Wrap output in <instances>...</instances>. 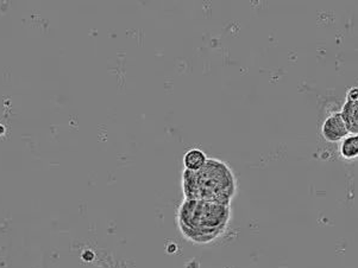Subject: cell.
I'll list each match as a JSON object with an SVG mask.
<instances>
[{
  "label": "cell",
  "mask_w": 358,
  "mask_h": 268,
  "mask_svg": "<svg viewBox=\"0 0 358 268\" xmlns=\"http://www.w3.org/2000/svg\"><path fill=\"white\" fill-rule=\"evenodd\" d=\"M341 117L343 121L345 124L346 130L349 134L358 133V101L352 100H346L344 106H343Z\"/></svg>",
  "instance_id": "4"
},
{
  "label": "cell",
  "mask_w": 358,
  "mask_h": 268,
  "mask_svg": "<svg viewBox=\"0 0 358 268\" xmlns=\"http://www.w3.org/2000/svg\"><path fill=\"white\" fill-rule=\"evenodd\" d=\"M357 87L350 88L346 95V100H352V101H358Z\"/></svg>",
  "instance_id": "7"
},
{
  "label": "cell",
  "mask_w": 358,
  "mask_h": 268,
  "mask_svg": "<svg viewBox=\"0 0 358 268\" xmlns=\"http://www.w3.org/2000/svg\"><path fill=\"white\" fill-rule=\"evenodd\" d=\"M322 132L325 140L330 142H341L349 134L346 130L345 124L341 117V113H334V114L327 117L322 124Z\"/></svg>",
  "instance_id": "3"
},
{
  "label": "cell",
  "mask_w": 358,
  "mask_h": 268,
  "mask_svg": "<svg viewBox=\"0 0 358 268\" xmlns=\"http://www.w3.org/2000/svg\"><path fill=\"white\" fill-rule=\"evenodd\" d=\"M341 154L345 159H355L358 156V135L348 134L341 140Z\"/></svg>",
  "instance_id": "6"
},
{
  "label": "cell",
  "mask_w": 358,
  "mask_h": 268,
  "mask_svg": "<svg viewBox=\"0 0 358 268\" xmlns=\"http://www.w3.org/2000/svg\"><path fill=\"white\" fill-rule=\"evenodd\" d=\"M206 161V154L199 149H191L183 156L185 169L189 170V171H198L201 169L205 165Z\"/></svg>",
  "instance_id": "5"
},
{
  "label": "cell",
  "mask_w": 358,
  "mask_h": 268,
  "mask_svg": "<svg viewBox=\"0 0 358 268\" xmlns=\"http://www.w3.org/2000/svg\"><path fill=\"white\" fill-rule=\"evenodd\" d=\"M230 217V205L185 200L178 211V223L187 240L207 244L225 233Z\"/></svg>",
  "instance_id": "2"
},
{
  "label": "cell",
  "mask_w": 358,
  "mask_h": 268,
  "mask_svg": "<svg viewBox=\"0 0 358 268\" xmlns=\"http://www.w3.org/2000/svg\"><path fill=\"white\" fill-rule=\"evenodd\" d=\"M185 200H199L230 205L237 195L238 181L230 166L215 158H207L198 171L183 170Z\"/></svg>",
  "instance_id": "1"
}]
</instances>
